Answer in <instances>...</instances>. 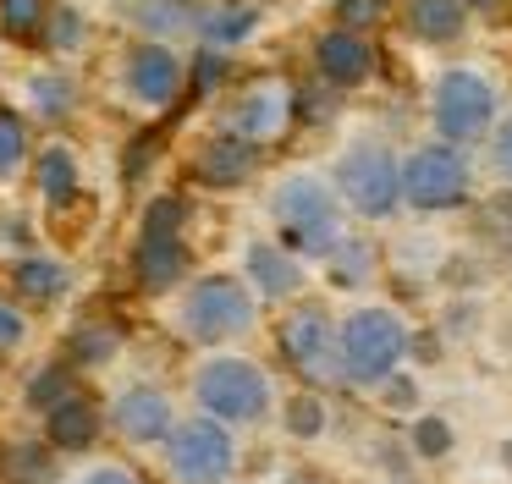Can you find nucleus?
<instances>
[{"label": "nucleus", "mask_w": 512, "mask_h": 484, "mask_svg": "<svg viewBox=\"0 0 512 484\" xmlns=\"http://www.w3.org/2000/svg\"><path fill=\"white\" fill-rule=\"evenodd\" d=\"M507 462H512V440H507Z\"/></svg>", "instance_id": "44"}, {"label": "nucleus", "mask_w": 512, "mask_h": 484, "mask_svg": "<svg viewBox=\"0 0 512 484\" xmlns=\"http://www.w3.org/2000/svg\"><path fill=\"white\" fill-rule=\"evenodd\" d=\"M452 424H446V418H419V424H413V451H419V457H446V451H452Z\"/></svg>", "instance_id": "30"}, {"label": "nucleus", "mask_w": 512, "mask_h": 484, "mask_svg": "<svg viewBox=\"0 0 512 484\" xmlns=\"http://www.w3.org/2000/svg\"><path fill=\"white\" fill-rule=\"evenodd\" d=\"M281 352L303 374H336V325L325 319V308H292L281 325Z\"/></svg>", "instance_id": "9"}, {"label": "nucleus", "mask_w": 512, "mask_h": 484, "mask_svg": "<svg viewBox=\"0 0 512 484\" xmlns=\"http://www.w3.org/2000/svg\"><path fill=\"white\" fill-rule=\"evenodd\" d=\"M270 215H276V226H281L287 253L325 259V253L342 242V209H336L331 187H325L320 176H287V182L270 193Z\"/></svg>", "instance_id": "1"}, {"label": "nucleus", "mask_w": 512, "mask_h": 484, "mask_svg": "<svg viewBox=\"0 0 512 484\" xmlns=\"http://www.w3.org/2000/svg\"><path fill=\"white\" fill-rule=\"evenodd\" d=\"M166 462L177 484H221L232 473V435L221 418H188L171 424L166 435Z\"/></svg>", "instance_id": "6"}, {"label": "nucleus", "mask_w": 512, "mask_h": 484, "mask_svg": "<svg viewBox=\"0 0 512 484\" xmlns=\"http://www.w3.org/2000/svg\"><path fill=\"white\" fill-rule=\"evenodd\" d=\"M408 352H413V358H424V363H435V358H441V341H435V336H408Z\"/></svg>", "instance_id": "40"}, {"label": "nucleus", "mask_w": 512, "mask_h": 484, "mask_svg": "<svg viewBox=\"0 0 512 484\" xmlns=\"http://www.w3.org/2000/svg\"><path fill=\"white\" fill-rule=\"evenodd\" d=\"M45 435L56 451H89L94 440H100V413H94V402H83V396H61L45 413Z\"/></svg>", "instance_id": "15"}, {"label": "nucleus", "mask_w": 512, "mask_h": 484, "mask_svg": "<svg viewBox=\"0 0 512 484\" xmlns=\"http://www.w3.org/2000/svg\"><path fill=\"white\" fill-rule=\"evenodd\" d=\"M287 484H320V479H314V473H292Z\"/></svg>", "instance_id": "42"}, {"label": "nucleus", "mask_w": 512, "mask_h": 484, "mask_svg": "<svg viewBox=\"0 0 512 484\" xmlns=\"http://www.w3.org/2000/svg\"><path fill=\"white\" fill-rule=\"evenodd\" d=\"M254 325V292H248L237 275H204L193 281V292L182 297V330L204 347L215 341H232Z\"/></svg>", "instance_id": "4"}, {"label": "nucleus", "mask_w": 512, "mask_h": 484, "mask_svg": "<svg viewBox=\"0 0 512 484\" xmlns=\"http://www.w3.org/2000/svg\"><path fill=\"white\" fill-rule=\"evenodd\" d=\"M72 94H78V88H72L67 72H39L34 83H28V99H34V110H39L45 121L67 116V110H72Z\"/></svg>", "instance_id": "22"}, {"label": "nucleus", "mask_w": 512, "mask_h": 484, "mask_svg": "<svg viewBox=\"0 0 512 484\" xmlns=\"http://www.w3.org/2000/svg\"><path fill=\"white\" fill-rule=\"evenodd\" d=\"M248 281L265 297H292L303 286V264L276 242H248Z\"/></svg>", "instance_id": "16"}, {"label": "nucleus", "mask_w": 512, "mask_h": 484, "mask_svg": "<svg viewBox=\"0 0 512 484\" xmlns=\"http://www.w3.org/2000/svg\"><path fill=\"white\" fill-rule=\"evenodd\" d=\"M78 39H83V22H78V11H61V17H56V33H50V44H56V50H72Z\"/></svg>", "instance_id": "36"}, {"label": "nucleus", "mask_w": 512, "mask_h": 484, "mask_svg": "<svg viewBox=\"0 0 512 484\" xmlns=\"http://www.w3.org/2000/svg\"><path fill=\"white\" fill-rule=\"evenodd\" d=\"M408 352V325L391 308H353L336 330V374L353 385H375Z\"/></svg>", "instance_id": "2"}, {"label": "nucleus", "mask_w": 512, "mask_h": 484, "mask_svg": "<svg viewBox=\"0 0 512 484\" xmlns=\"http://www.w3.org/2000/svg\"><path fill=\"white\" fill-rule=\"evenodd\" d=\"M380 402H386L391 413H413V407H419V380H408V374L391 369L386 385H380Z\"/></svg>", "instance_id": "33"}, {"label": "nucleus", "mask_w": 512, "mask_h": 484, "mask_svg": "<svg viewBox=\"0 0 512 484\" xmlns=\"http://www.w3.org/2000/svg\"><path fill=\"white\" fill-rule=\"evenodd\" d=\"M182 198H155V204L144 209V237H171V231H182Z\"/></svg>", "instance_id": "31"}, {"label": "nucleus", "mask_w": 512, "mask_h": 484, "mask_svg": "<svg viewBox=\"0 0 512 484\" xmlns=\"http://www.w3.org/2000/svg\"><path fill=\"white\" fill-rule=\"evenodd\" d=\"M116 347H122V336H116L111 325H83L78 336H72V358L89 363V369H100V363L116 358Z\"/></svg>", "instance_id": "24"}, {"label": "nucleus", "mask_w": 512, "mask_h": 484, "mask_svg": "<svg viewBox=\"0 0 512 484\" xmlns=\"http://www.w3.org/2000/svg\"><path fill=\"white\" fill-rule=\"evenodd\" d=\"M408 28L430 44H452L457 33H463V0H413Z\"/></svg>", "instance_id": "19"}, {"label": "nucleus", "mask_w": 512, "mask_h": 484, "mask_svg": "<svg viewBox=\"0 0 512 484\" xmlns=\"http://www.w3.org/2000/svg\"><path fill=\"white\" fill-rule=\"evenodd\" d=\"M39 193H45L50 204H67V198L78 193V154L61 149V143L39 154Z\"/></svg>", "instance_id": "21"}, {"label": "nucleus", "mask_w": 512, "mask_h": 484, "mask_svg": "<svg viewBox=\"0 0 512 484\" xmlns=\"http://www.w3.org/2000/svg\"><path fill=\"white\" fill-rule=\"evenodd\" d=\"M463 6H496V0H463Z\"/></svg>", "instance_id": "43"}, {"label": "nucleus", "mask_w": 512, "mask_h": 484, "mask_svg": "<svg viewBox=\"0 0 512 484\" xmlns=\"http://www.w3.org/2000/svg\"><path fill=\"white\" fill-rule=\"evenodd\" d=\"M281 424H287L292 440L325 435V402H320V396H309V391H298V396L287 402V413H281Z\"/></svg>", "instance_id": "23"}, {"label": "nucleus", "mask_w": 512, "mask_h": 484, "mask_svg": "<svg viewBox=\"0 0 512 484\" xmlns=\"http://www.w3.org/2000/svg\"><path fill=\"white\" fill-rule=\"evenodd\" d=\"M28 160V127L17 110H0V176H12Z\"/></svg>", "instance_id": "27"}, {"label": "nucleus", "mask_w": 512, "mask_h": 484, "mask_svg": "<svg viewBox=\"0 0 512 484\" xmlns=\"http://www.w3.org/2000/svg\"><path fill=\"white\" fill-rule=\"evenodd\" d=\"M254 22V6H188V33H199L204 44H243Z\"/></svg>", "instance_id": "18"}, {"label": "nucleus", "mask_w": 512, "mask_h": 484, "mask_svg": "<svg viewBox=\"0 0 512 484\" xmlns=\"http://www.w3.org/2000/svg\"><path fill=\"white\" fill-rule=\"evenodd\" d=\"M144 28L149 33H182L188 28V6L182 0H144Z\"/></svg>", "instance_id": "32"}, {"label": "nucleus", "mask_w": 512, "mask_h": 484, "mask_svg": "<svg viewBox=\"0 0 512 484\" xmlns=\"http://www.w3.org/2000/svg\"><path fill=\"white\" fill-rule=\"evenodd\" d=\"M182 270H188L182 231H171V237H144V242H138V281H144L149 292H166V286H177Z\"/></svg>", "instance_id": "17"}, {"label": "nucleus", "mask_w": 512, "mask_h": 484, "mask_svg": "<svg viewBox=\"0 0 512 484\" xmlns=\"http://www.w3.org/2000/svg\"><path fill=\"white\" fill-rule=\"evenodd\" d=\"M221 72H226L221 55H204V61L193 66V88H215V83H221Z\"/></svg>", "instance_id": "37"}, {"label": "nucleus", "mask_w": 512, "mask_h": 484, "mask_svg": "<svg viewBox=\"0 0 512 484\" xmlns=\"http://www.w3.org/2000/svg\"><path fill=\"white\" fill-rule=\"evenodd\" d=\"M496 165H501V176L512 182V116L501 121V132H496Z\"/></svg>", "instance_id": "38"}, {"label": "nucleus", "mask_w": 512, "mask_h": 484, "mask_svg": "<svg viewBox=\"0 0 512 484\" xmlns=\"http://www.w3.org/2000/svg\"><path fill=\"white\" fill-rule=\"evenodd\" d=\"M287 116H292V94L281 83H259V88H248L243 99H237V110H232V132L237 138H248V143H265V138H276L281 127H287Z\"/></svg>", "instance_id": "13"}, {"label": "nucleus", "mask_w": 512, "mask_h": 484, "mask_svg": "<svg viewBox=\"0 0 512 484\" xmlns=\"http://www.w3.org/2000/svg\"><path fill=\"white\" fill-rule=\"evenodd\" d=\"M193 396L221 424H254V418L270 413V380L248 358H210L193 374Z\"/></svg>", "instance_id": "3"}, {"label": "nucleus", "mask_w": 512, "mask_h": 484, "mask_svg": "<svg viewBox=\"0 0 512 484\" xmlns=\"http://www.w3.org/2000/svg\"><path fill=\"white\" fill-rule=\"evenodd\" d=\"M314 66H320V77L331 88H358L369 72H375V55H369L364 33L336 28V33H325V39L314 44Z\"/></svg>", "instance_id": "12"}, {"label": "nucleus", "mask_w": 512, "mask_h": 484, "mask_svg": "<svg viewBox=\"0 0 512 484\" xmlns=\"http://www.w3.org/2000/svg\"><path fill=\"white\" fill-rule=\"evenodd\" d=\"M6 462H12L17 484H50V446H39V440H17Z\"/></svg>", "instance_id": "26"}, {"label": "nucleus", "mask_w": 512, "mask_h": 484, "mask_svg": "<svg viewBox=\"0 0 512 484\" xmlns=\"http://www.w3.org/2000/svg\"><path fill=\"white\" fill-rule=\"evenodd\" d=\"M28 336V325H23V314H17L12 303H0V352H12L17 341Z\"/></svg>", "instance_id": "35"}, {"label": "nucleus", "mask_w": 512, "mask_h": 484, "mask_svg": "<svg viewBox=\"0 0 512 484\" xmlns=\"http://www.w3.org/2000/svg\"><path fill=\"white\" fill-rule=\"evenodd\" d=\"M336 187H342V198L358 215L380 220L402 204V165L391 160V149H380V143H358V149H347L342 165H336Z\"/></svg>", "instance_id": "5"}, {"label": "nucleus", "mask_w": 512, "mask_h": 484, "mask_svg": "<svg viewBox=\"0 0 512 484\" xmlns=\"http://www.w3.org/2000/svg\"><path fill=\"white\" fill-rule=\"evenodd\" d=\"M111 424L122 429L133 446H155V440H166L171 435V402H166V391H155V385H133V391H122L116 396V407H111Z\"/></svg>", "instance_id": "11"}, {"label": "nucleus", "mask_w": 512, "mask_h": 484, "mask_svg": "<svg viewBox=\"0 0 512 484\" xmlns=\"http://www.w3.org/2000/svg\"><path fill=\"white\" fill-rule=\"evenodd\" d=\"M50 17L45 0H0V28L6 33H39Z\"/></svg>", "instance_id": "29"}, {"label": "nucleus", "mask_w": 512, "mask_h": 484, "mask_svg": "<svg viewBox=\"0 0 512 484\" xmlns=\"http://www.w3.org/2000/svg\"><path fill=\"white\" fill-rule=\"evenodd\" d=\"M490 121H496V94H490V83L479 72L457 66V72H446L441 83H435V127L452 143L485 138Z\"/></svg>", "instance_id": "7"}, {"label": "nucleus", "mask_w": 512, "mask_h": 484, "mask_svg": "<svg viewBox=\"0 0 512 484\" xmlns=\"http://www.w3.org/2000/svg\"><path fill=\"white\" fill-rule=\"evenodd\" d=\"M61 396H72V374L61 369V363H50V369H39V374H34V385H28V407H39V413H50V407H56Z\"/></svg>", "instance_id": "28"}, {"label": "nucleus", "mask_w": 512, "mask_h": 484, "mask_svg": "<svg viewBox=\"0 0 512 484\" xmlns=\"http://www.w3.org/2000/svg\"><path fill=\"white\" fill-rule=\"evenodd\" d=\"M12 286L23 297H34V303H50V297L67 292V264H56V259H17L12 264Z\"/></svg>", "instance_id": "20"}, {"label": "nucleus", "mask_w": 512, "mask_h": 484, "mask_svg": "<svg viewBox=\"0 0 512 484\" xmlns=\"http://www.w3.org/2000/svg\"><path fill=\"white\" fill-rule=\"evenodd\" d=\"M83 484H138V479H133V473H127V468H94V473H89V479H83Z\"/></svg>", "instance_id": "41"}, {"label": "nucleus", "mask_w": 512, "mask_h": 484, "mask_svg": "<svg viewBox=\"0 0 512 484\" xmlns=\"http://www.w3.org/2000/svg\"><path fill=\"white\" fill-rule=\"evenodd\" d=\"M254 143L248 138H237V132H215L210 143L199 149V182H210V187H237V182H248L254 176Z\"/></svg>", "instance_id": "14"}, {"label": "nucleus", "mask_w": 512, "mask_h": 484, "mask_svg": "<svg viewBox=\"0 0 512 484\" xmlns=\"http://www.w3.org/2000/svg\"><path fill=\"white\" fill-rule=\"evenodd\" d=\"M122 77H127V94H133L138 105L160 110V105H171L177 88H182V61L166 50V44H138V50L127 55Z\"/></svg>", "instance_id": "10"}, {"label": "nucleus", "mask_w": 512, "mask_h": 484, "mask_svg": "<svg viewBox=\"0 0 512 484\" xmlns=\"http://www.w3.org/2000/svg\"><path fill=\"white\" fill-rule=\"evenodd\" d=\"M468 193V165L452 143H424L408 165H402V198L413 209H452Z\"/></svg>", "instance_id": "8"}, {"label": "nucleus", "mask_w": 512, "mask_h": 484, "mask_svg": "<svg viewBox=\"0 0 512 484\" xmlns=\"http://www.w3.org/2000/svg\"><path fill=\"white\" fill-rule=\"evenodd\" d=\"M380 0H336V22H342L347 33H364V28H375L380 22Z\"/></svg>", "instance_id": "34"}, {"label": "nucleus", "mask_w": 512, "mask_h": 484, "mask_svg": "<svg viewBox=\"0 0 512 484\" xmlns=\"http://www.w3.org/2000/svg\"><path fill=\"white\" fill-rule=\"evenodd\" d=\"M485 215H490V226H501V231H512V193H501V198H490V204H485Z\"/></svg>", "instance_id": "39"}, {"label": "nucleus", "mask_w": 512, "mask_h": 484, "mask_svg": "<svg viewBox=\"0 0 512 484\" xmlns=\"http://www.w3.org/2000/svg\"><path fill=\"white\" fill-rule=\"evenodd\" d=\"M325 259H331V281L336 286H358L369 275V264H375V253H369L364 242H336Z\"/></svg>", "instance_id": "25"}]
</instances>
